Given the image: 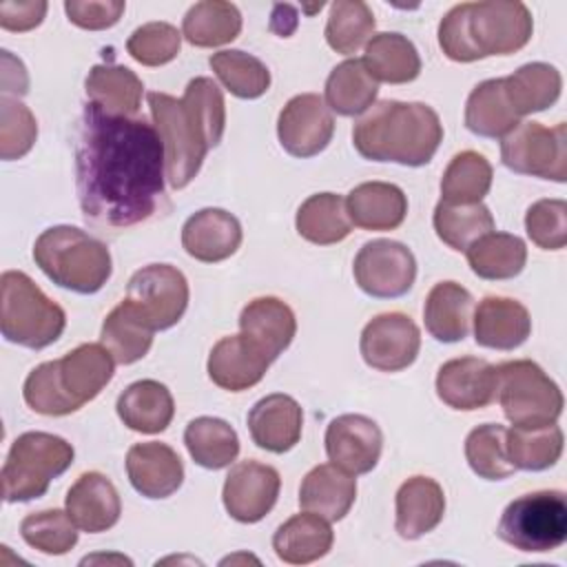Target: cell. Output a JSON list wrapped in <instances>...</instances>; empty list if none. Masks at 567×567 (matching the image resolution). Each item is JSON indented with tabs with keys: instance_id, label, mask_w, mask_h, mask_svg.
<instances>
[{
	"instance_id": "cell-1",
	"label": "cell",
	"mask_w": 567,
	"mask_h": 567,
	"mask_svg": "<svg viewBox=\"0 0 567 567\" xmlns=\"http://www.w3.org/2000/svg\"><path fill=\"white\" fill-rule=\"evenodd\" d=\"M166 151L144 117L113 115L86 102L75 144V188L84 217L97 226L128 228L164 204Z\"/></svg>"
},
{
	"instance_id": "cell-2",
	"label": "cell",
	"mask_w": 567,
	"mask_h": 567,
	"mask_svg": "<svg viewBox=\"0 0 567 567\" xmlns=\"http://www.w3.org/2000/svg\"><path fill=\"white\" fill-rule=\"evenodd\" d=\"M146 100L164 142L166 179L173 188H184L199 173L206 153L221 142L226 128L221 89L210 78H195L179 100L157 91Z\"/></svg>"
},
{
	"instance_id": "cell-3",
	"label": "cell",
	"mask_w": 567,
	"mask_h": 567,
	"mask_svg": "<svg viewBox=\"0 0 567 567\" xmlns=\"http://www.w3.org/2000/svg\"><path fill=\"white\" fill-rule=\"evenodd\" d=\"M441 140V120L423 102H377L352 128V144L361 157L403 166L427 164Z\"/></svg>"
},
{
	"instance_id": "cell-4",
	"label": "cell",
	"mask_w": 567,
	"mask_h": 567,
	"mask_svg": "<svg viewBox=\"0 0 567 567\" xmlns=\"http://www.w3.org/2000/svg\"><path fill=\"white\" fill-rule=\"evenodd\" d=\"M534 31L529 9L514 0L461 2L439 24V44L454 62H474L487 55H509L523 49Z\"/></svg>"
},
{
	"instance_id": "cell-5",
	"label": "cell",
	"mask_w": 567,
	"mask_h": 567,
	"mask_svg": "<svg viewBox=\"0 0 567 567\" xmlns=\"http://www.w3.org/2000/svg\"><path fill=\"white\" fill-rule=\"evenodd\" d=\"M113 365L115 359L102 343H82L62 359L33 368L24 381V401L38 414H71L104 390Z\"/></svg>"
},
{
	"instance_id": "cell-6",
	"label": "cell",
	"mask_w": 567,
	"mask_h": 567,
	"mask_svg": "<svg viewBox=\"0 0 567 567\" xmlns=\"http://www.w3.org/2000/svg\"><path fill=\"white\" fill-rule=\"evenodd\" d=\"M33 259L53 284L80 295L97 292L113 270L109 248L75 226L47 228L33 244Z\"/></svg>"
},
{
	"instance_id": "cell-7",
	"label": "cell",
	"mask_w": 567,
	"mask_h": 567,
	"mask_svg": "<svg viewBox=\"0 0 567 567\" xmlns=\"http://www.w3.org/2000/svg\"><path fill=\"white\" fill-rule=\"evenodd\" d=\"M0 295V328L7 341L42 350L64 332V310L51 301L29 275L20 270L2 272Z\"/></svg>"
},
{
	"instance_id": "cell-8",
	"label": "cell",
	"mask_w": 567,
	"mask_h": 567,
	"mask_svg": "<svg viewBox=\"0 0 567 567\" xmlns=\"http://www.w3.org/2000/svg\"><path fill=\"white\" fill-rule=\"evenodd\" d=\"M73 445L49 432L20 434L2 465V496L7 503L33 501L73 463Z\"/></svg>"
},
{
	"instance_id": "cell-9",
	"label": "cell",
	"mask_w": 567,
	"mask_h": 567,
	"mask_svg": "<svg viewBox=\"0 0 567 567\" xmlns=\"http://www.w3.org/2000/svg\"><path fill=\"white\" fill-rule=\"evenodd\" d=\"M496 534L518 551H551L567 540V498L560 489H538L514 498L501 514Z\"/></svg>"
},
{
	"instance_id": "cell-10",
	"label": "cell",
	"mask_w": 567,
	"mask_h": 567,
	"mask_svg": "<svg viewBox=\"0 0 567 567\" xmlns=\"http://www.w3.org/2000/svg\"><path fill=\"white\" fill-rule=\"evenodd\" d=\"M496 394L503 414L514 427L556 423L565 405L560 388L529 359L507 361L496 368Z\"/></svg>"
},
{
	"instance_id": "cell-11",
	"label": "cell",
	"mask_w": 567,
	"mask_h": 567,
	"mask_svg": "<svg viewBox=\"0 0 567 567\" xmlns=\"http://www.w3.org/2000/svg\"><path fill=\"white\" fill-rule=\"evenodd\" d=\"M503 164L520 175L551 182L567 179V126L547 128L538 122H518L501 142Z\"/></svg>"
},
{
	"instance_id": "cell-12",
	"label": "cell",
	"mask_w": 567,
	"mask_h": 567,
	"mask_svg": "<svg viewBox=\"0 0 567 567\" xmlns=\"http://www.w3.org/2000/svg\"><path fill=\"white\" fill-rule=\"evenodd\" d=\"M352 272L365 295L394 299L412 288L416 279V259L401 241L372 239L357 252Z\"/></svg>"
},
{
	"instance_id": "cell-13",
	"label": "cell",
	"mask_w": 567,
	"mask_h": 567,
	"mask_svg": "<svg viewBox=\"0 0 567 567\" xmlns=\"http://www.w3.org/2000/svg\"><path fill=\"white\" fill-rule=\"evenodd\" d=\"M126 299L155 330H166L186 312L188 281L184 272L171 264H151L128 279Z\"/></svg>"
},
{
	"instance_id": "cell-14",
	"label": "cell",
	"mask_w": 567,
	"mask_h": 567,
	"mask_svg": "<svg viewBox=\"0 0 567 567\" xmlns=\"http://www.w3.org/2000/svg\"><path fill=\"white\" fill-rule=\"evenodd\" d=\"M421 348L419 326L403 312H383L365 323L359 341L363 361L381 372H399L414 363Z\"/></svg>"
},
{
	"instance_id": "cell-15",
	"label": "cell",
	"mask_w": 567,
	"mask_h": 567,
	"mask_svg": "<svg viewBox=\"0 0 567 567\" xmlns=\"http://www.w3.org/2000/svg\"><path fill=\"white\" fill-rule=\"evenodd\" d=\"M334 117L317 93H301L286 102L277 120L279 144L292 157L319 155L332 140Z\"/></svg>"
},
{
	"instance_id": "cell-16",
	"label": "cell",
	"mask_w": 567,
	"mask_h": 567,
	"mask_svg": "<svg viewBox=\"0 0 567 567\" xmlns=\"http://www.w3.org/2000/svg\"><path fill=\"white\" fill-rule=\"evenodd\" d=\"M281 487L279 472L259 461H241L230 467L221 501L226 512L239 523L261 520L277 503Z\"/></svg>"
},
{
	"instance_id": "cell-17",
	"label": "cell",
	"mask_w": 567,
	"mask_h": 567,
	"mask_svg": "<svg viewBox=\"0 0 567 567\" xmlns=\"http://www.w3.org/2000/svg\"><path fill=\"white\" fill-rule=\"evenodd\" d=\"M381 447V427L363 414H341L326 430L328 458L352 476L372 472L379 463Z\"/></svg>"
},
{
	"instance_id": "cell-18",
	"label": "cell",
	"mask_w": 567,
	"mask_h": 567,
	"mask_svg": "<svg viewBox=\"0 0 567 567\" xmlns=\"http://www.w3.org/2000/svg\"><path fill=\"white\" fill-rule=\"evenodd\" d=\"M436 394L454 410H481L496 396V368L478 357L450 359L439 368Z\"/></svg>"
},
{
	"instance_id": "cell-19",
	"label": "cell",
	"mask_w": 567,
	"mask_h": 567,
	"mask_svg": "<svg viewBox=\"0 0 567 567\" xmlns=\"http://www.w3.org/2000/svg\"><path fill=\"white\" fill-rule=\"evenodd\" d=\"M126 474L135 492L146 498H168L184 483V465L177 452L157 441L135 443L126 454Z\"/></svg>"
},
{
	"instance_id": "cell-20",
	"label": "cell",
	"mask_w": 567,
	"mask_h": 567,
	"mask_svg": "<svg viewBox=\"0 0 567 567\" xmlns=\"http://www.w3.org/2000/svg\"><path fill=\"white\" fill-rule=\"evenodd\" d=\"M301 405L281 392L259 399L248 412V432L255 445L272 454L292 450L301 439Z\"/></svg>"
},
{
	"instance_id": "cell-21",
	"label": "cell",
	"mask_w": 567,
	"mask_h": 567,
	"mask_svg": "<svg viewBox=\"0 0 567 567\" xmlns=\"http://www.w3.org/2000/svg\"><path fill=\"white\" fill-rule=\"evenodd\" d=\"M241 244L239 219L224 208H202L182 228L184 250L204 264H217L237 252Z\"/></svg>"
},
{
	"instance_id": "cell-22",
	"label": "cell",
	"mask_w": 567,
	"mask_h": 567,
	"mask_svg": "<svg viewBox=\"0 0 567 567\" xmlns=\"http://www.w3.org/2000/svg\"><path fill=\"white\" fill-rule=\"evenodd\" d=\"M272 361L257 350L244 334L219 339L208 354V377L215 385L241 392L257 385Z\"/></svg>"
},
{
	"instance_id": "cell-23",
	"label": "cell",
	"mask_w": 567,
	"mask_h": 567,
	"mask_svg": "<svg viewBox=\"0 0 567 567\" xmlns=\"http://www.w3.org/2000/svg\"><path fill=\"white\" fill-rule=\"evenodd\" d=\"M66 514L82 532H106L120 520V494L104 474L84 472L66 494Z\"/></svg>"
},
{
	"instance_id": "cell-24",
	"label": "cell",
	"mask_w": 567,
	"mask_h": 567,
	"mask_svg": "<svg viewBox=\"0 0 567 567\" xmlns=\"http://www.w3.org/2000/svg\"><path fill=\"white\" fill-rule=\"evenodd\" d=\"M241 334L275 361L292 341L297 319L290 306L277 297H257L248 301L239 315Z\"/></svg>"
},
{
	"instance_id": "cell-25",
	"label": "cell",
	"mask_w": 567,
	"mask_h": 567,
	"mask_svg": "<svg viewBox=\"0 0 567 567\" xmlns=\"http://www.w3.org/2000/svg\"><path fill=\"white\" fill-rule=\"evenodd\" d=\"M472 319L476 343L492 350H514L525 343L532 332L527 308L509 297H485Z\"/></svg>"
},
{
	"instance_id": "cell-26",
	"label": "cell",
	"mask_w": 567,
	"mask_h": 567,
	"mask_svg": "<svg viewBox=\"0 0 567 567\" xmlns=\"http://www.w3.org/2000/svg\"><path fill=\"white\" fill-rule=\"evenodd\" d=\"M357 498V481L334 463L312 467L299 487V505L326 520H341Z\"/></svg>"
},
{
	"instance_id": "cell-27",
	"label": "cell",
	"mask_w": 567,
	"mask_h": 567,
	"mask_svg": "<svg viewBox=\"0 0 567 567\" xmlns=\"http://www.w3.org/2000/svg\"><path fill=\"white\" fill-rule=\"evenodd\" d=\"M445 514L443 487L430 476H412L396 492V532L405 540H416L432 532Z\"/></svg>"
},
{
	"instance_id": "cell-28",
	"label": "cell",
	"mask_w": 567,
	"mask_h": 567,
	"mask_svg": "<svg viewBox=\"0 0 567 567\" xmlns=\"http://www.w3.org/2000/svg\"><path fill=\"white\" fill-rule=\"evenodd\" d=\"M350 221L363 230H394L408 215L405 193L388 182H363L346 197Z\"/></svg>"
},
{
	"instance_id": "cell-29",
	"label": "cell",
	"mask_w": 567,
	"mask_h": 567,
	"mask_svg": "<svg viewBox=\"0 0 567 567\" xmlns=\"http://www.w3.org/2000/svg\"><path fill=\"white\" fill-rule=\"evenodd\" d=\"M474 312V299L470 290H465L456 281L436 284L423 306V319L427 332L443 343L463 341L470 332Z\"/></svg>"
},
{
	"instance_id": "cell-30",
	"label": "cell",
	"mask_w": 567,
	"mask_h": 567,
	"mask_svg": "<svg viewBox=\"0 0 567 567\" xmlns=\"http://www.w3.org/2000/svg\"><path fill=\"white\" fill-rule=\"evenodd\" d=\"M117 416L122 423L142 434L164 432L175 414L173 394L168 388L153 379H142L131 383L117 396Z\"/></svg>"
},
{
	"instance_id": "cell-31",
	"label": "cell",
	"mask_w": 567,
	"mask_h": 567,
	"mask_svg": "<svg viewBox=\"0 0 567 567\" xmlns=\"http://www.w3.org/2000/svg\"><path fill=\"white\" fill-rule=\"evenodd\" d=\"M334 534L330 520L303 512L290 516L284 525L277 527L272 536V547L279 560L290 565H308L323 558L332 547Z\"/></svg>"
},
{
	"instance_id": "cell-32",
	"label": "cell",
	"mask_w": 567,
	"mask_h": 567,
	"mask_svg": "<svg viewBox=\"0 0 567 567\" xmlns=\"http://www.w3.org/2000/svg\"><path fill=\"white\" fill-rule=\"evenodd\" d=\"M153 332L155 328L146 321V317L128 299H124L106 315L100 343L111 352L115 363L131 365L146 357L153 346Z\"/></svg>"
},
{
	"instance_id": "cell-33",
	"label": "cell",
	"mask_w": 567,
	"mask_h": 567,
	"mask_svg": "<svg viewBox=\"0 0 567 567\" xmlns=\"http://www.w3.org/2000/svg\"><path fill=\"white\" fill-rule=\"evenodd\" d=\"M363 64L377 82L405 84L419 78L421 58L416 47L401 33L385 31L370 38L365 44Z\"/></svg>"
},
{
	"instance_id": "cell-34",
	"label": "cell",
	"mask_w": 567,
	"mask_h": 567,
	"mask_svg": "<svg viewBox=\"0 0 567 567\" xmlns=\"http://www.w3.org/2000/svg\"><path fill=\"white\" fill-rule=\"evenodd\" d=\"M518 117L507 100L503 78L476 84L465 104V126L481 137H505L518 126Z\"/></svg>"
},
{
	"instance_id": "cell-35",
	"label": "cell",
	"mask_w": 567,
	"mask_h": 567,
	"mask_svg": "<svg viewBox=\"0 0 567 567\" xmlns=\"http://www.w3.org/2000/svg\"><path fill=\"white\" fill-rule=\"evenodd\" d=\"M467 264L481 279L498 281L520 275L527 261V246L520 237L509 233H487L478 237L467 250Z\"/></svg>"
},
{
	"instance_id": "cell-36",
	"label": "cell",
	"mask_w": 567,
	"mask_h": 567,
	"mask_svg": "<svg viewBox=\"0 0 567 567\" xmlns=\"http://www.w3.org/2000/svg\"><path fill=\"white\" fill-rule=\"evenodd\" d=\"M379 93V82L370 75L363 60L350 58L337 64L326 80V104L339 115L365 113Z\"/></svg>"
},
{
	"instance_id": "cell-37",
	"label": "cell",
	"mask_w": 567,
	"mask_h": 567,
	"mask_svg": "<svg viewBox=\"0 0 567 567\" xmlns=\"http://www.w3.org/2000/svg\"><path fill=\"white\" fill-rule=\"evenodd\" d=\"M297 233L317 246H330L346 239L352 230V221L346 208V199L334 193L310 195L297 210Z\"/></svg>"
},
{
	"instance_id": "cell-38",
	"label": "cell",
	"mask_w": 567,
	"mask_h": 567,
	"mask_svg": "<svg viewBox=\"0 0 567 567\" xmlns=\"http://www.w3.org/2000/svg\"><path fill=\"white\" fill-rule=\"evenodd\" d=\"M144 93L142 80L126 66L97 64L86 75L89 102H95L106 113L133 115L140 109Z\"/></svg>"
},
{
	"instance_id": "cell-39",
	"label": "cell",
	"mask_w": 567,
	"mask_h": 567,
	"mask_svg": "<svg viewBox=\"0 0 567 567\" xmlns=\"http://www.w3.org/2000/svg\"><path fill=\"white\" fill-rule=\"evenodd\" d=\"M509 104L518 115L538 113L560 97L563 78L556 66L545 62H529L503 78Z\"/></svg>"
},
{
	"instance_id": "cell-40",
	"label": "cell",
	"mask_w": 567,
	"mask_h": 567,
	"mask_svg": "<svg viewBox=\"0 0 567 567\" xmlns=\"http://www.w3.org/2000/svg\"><path fill=\"white\" fill-rule=\"evenodd\" d=\"M184 443L193 461L206 470L228 467L239 454L237 432L217 416L193 419L184 430Z\"/></svg>"
},
{
	"instance_id": "cell-41",
	"label": "cell",
	"mask_w": 567,
	"mask_h": 567,
	"mask_svg": "<svg viewBox=\"0 0 567 567\" xmlns=\"http://www.w3.org/2000/svg\"><path fill=\"white\" fill-rule=\"evenodd\" d=\"M241 31V13L233 2L204 0L193 4L182 20V35L195 47H221Z\"/></svg>"
},
{
	"instance_id": "cell-42",
	"label": "cell",
	"mask_w": 567,
	"mask_h": 567,
	"mask_svg": "<svg viewBox=\"0 0 567 567\" xmlns=\"http://www.w3.org/2000/svg\"><path fill=\"white\" fill-rule=\"evenodd\" d=\"M505 450L516 470L540 472L563 454V430L556 423L540 427H512L505 434Z\"/></svg>"
},
{
	"instance_id": "cell-43",
	"label": "cell",
	"mask_w": 567,
	"mask_h": 567,
	"mask_svg": "<svg viewBox=\"0 0 567 567\" xmlns=\"http://www.w3.org/2000/svg\"><path fill=\"white\" fill-rule=\"evenodd\" d=\"M434 230L452 250H467L478 237L494 230V217L483 202L447 204L439 202L434 208Z\"/></svg>"
},
{
	"instance_id": "cell-44",
	"label": "cell",
	"mask_w": 567,
	"mask_h": 567,
	"mask_svg": "<svg viewBox=\"0 0 567 567\" xmlns=\"http://www.w3.org/2000/svg\"><path fill=\"white\" fill-rule=\"evenodd\" d=\"M492 186V164L476 151H463L452 157L441 179V202L476 204Z\"/></svg>"
},
{
	"instance_id": "cell-45",
	"label": "cell",
	"mask_w": 567,
	"mask_h": 567,
	"mask_svg": "<svg viewBox=\"0 0 567 567\" xmlns=\"http://www.w3.org/2000/svg\"><path fill=\"white\" fill-rule=\"evenodd\" d=\"M208 64L219 78V82L241 100H255L264 95L270 86L268 66L259 58L244 53L239 49L213 53Z\"/></svg>"
},
{
	"instance_id": "cell-46",
	"label": "cell",
	"mask_w": 567,
	"mask_h": 567,
	"mask_svg": "<svg viewBox=\"0 0 567 567\" xmlns=\"http://www.w3.org/2000/svg\"><path fill=\"white\" fill-rule=\"evenodd\" d=\"M374 13L361 0H337L330 4L326 42L343 55L357 53L374 35Z\"/></svg>"
},
{
	"instance_id": "cell-47",
	"label": "cell",
	"mask_w": 567,
	"mask_h": 567,
	"mask_svg": "<svg viewBox=\"0 0 567 567\" xmlns=\"http://www.w3.org/2000/svg\"><path fill=\"white\" fill-rule=\"evenodd\" d=\"M507 430L498 423L474 427L465 439V458L474 474L485 481H503L516 472L505 450Z\"/></svg>"
},
{
	"instance_id": "cell-48",
	"label": "cell",
	"mask_w": 567,
	"mask_h": 567,
	"mask_svg": "<svg viewBox=\"0 0 567 567\" xmlns=\"http://www.w3.org/2000/svg\"><path fill=\"white\" fill-rule=\"evenodd\" d=\"M20 534L27 545L51 556L66 554L78 543V527L62 509L29 514L20 525Z\"/></svg>"
},
{
	"instance_id": "cell-49",
	"label": "cell",
	"mask_w": 567,
	"mask_h": 567,
	"mask_svg": "<svg viewBox=\"0 0 567 567\" xmlns=\"http://www.w3.org/2000/svg\"><path fill=\"white\" fill-rule=\"evenodd\" d=\"M38 137L33 113L18 100L2 95L0 100V157L20 159L27 155Z\"/></svg>"
},
{
	"instance_id": "cell-50",
	"label": "cell",
	"mask_w": 567,
	"mask_h": 567,
	"mask_svg": "<svg viewBox=\"0 0 567 567\" xmlns=\"http://www.w3.org/2000/svg\"><path fill=\"white\" fill-rule=\"evenodd\" d=\"M182 47V33L168 22H146L137 27L128 42L126 51L133 60L144 66H159L171 62Z\"/></svg>"
},
{
	"instance_id": "cell-51",
	"label": "cell",
	"mask_w": 567,
	"mask_h": 567,
	"mask_svg": "<svg viewBox=\"0 0 567 567\" xmlns=\"http://www.w3.org/2000/svg\"><path fill=\"white\" fill-rule=\"evenodd\" d=\"M527 237L543 250H560L567 244V204L563 199H538L525 215Z\"/></svg>"
},
{
	"instance_id": "cell-52",
	"label": "cell",
	"mask_w": 567,
	"mask_h": 567,
	"mask_svg": "<svg viewBox=\"0 0 567 567\" xmlns=\"http://www.w3.org/2000/svg\"><path fill=\"white\" fill-rule=\"evenodd\" d=\"M126 4L122 0H66L64 2V11L69 16V20L73 24H78L80 29H89V31H100V29H109L113 27L122 13H124Z\"/></svg>"
},
{
	"instance_id": "cell-53",
	"label": "cell",
	"mask_w": 567,
	"mask_h": 567,
	"mask_svg": "<svg viewBox=\"0 0 567 567\" xmlns=\"http://www.w3.org/2000/svg\"><path fill=\"white\" fill-rule=\"evenodd\" d=\"M47 2L42 0H4L0 2V27L7 31H29L42 22Z\"/></svg>"
},
{
	"instance_id": "cell-54",
	"label": "cell",
	"mask_w": 567,
	"mask_h": 567,
	"mask_svg": "<svg viewBox=\"0 0 567 567\" xmlns=\"http://www.w3.org/2000/svg\"><path fill=\"white\" fill-rule=\"evenodd\" d=\"M13 55L9 51H2V95H9V93H18V95H24L27 93V86H29V80H27V71H18L13 73Z\"/></svg>"
},
{
	"instance_id": "cell-55",
	"label": "cell",
	"mask_w": 567,
	"mask_h": 567,
	"mask_svg": "<svg viewBox=\"0 0 567 567\" xmlns=\"http://www.w3.org/2000/svg\"><path fill=\"white\" fill-rule=\"evenodd\" d=\"M272 18H270V29L281 35L288 38L295 29H297V11L290 4H275L272 9Z\"/></svg>"
},
{
	"instance_id": "cell-56",
	"label": "cell",
	"mask_w": 567,
	"mask_h": 567,
	"mask_svg": "<svg viewBox=\"0 0 567 567\" xmlns=\"http://www.w3.org/2000/svg\"><path fill=\"white\" fill-rule=\"evenodd\" d=\"M95 560H120V563L131 565V560H128V558H124V556H93V558H84V560H82V565H86V563H95Z\"/></svg>"
}]
</instances>
